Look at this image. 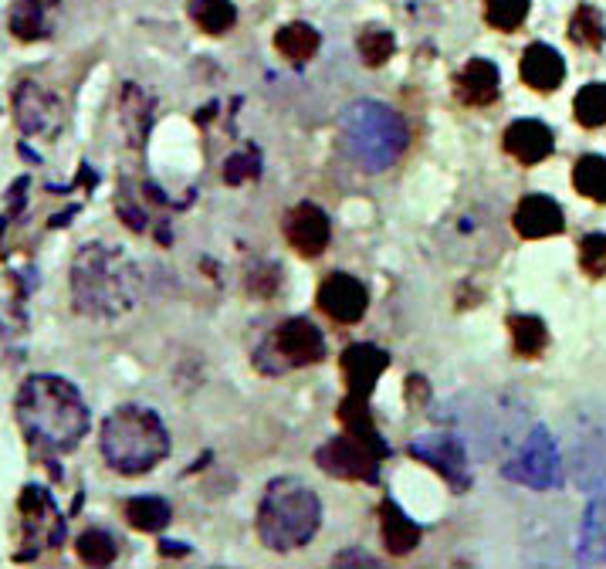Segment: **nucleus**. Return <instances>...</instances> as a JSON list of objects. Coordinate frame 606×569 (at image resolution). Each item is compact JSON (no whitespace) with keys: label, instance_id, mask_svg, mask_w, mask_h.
I'll list each match as a JSON object with an SVG mask.
<instances>
[{"label":"nucleus","instance_id":"1","mask_svg":"<svg viewBox=\"0 0 606 569\" xmlns=\"http://www.w3.org/2000/svg\"><path fill=\"white\" fill-rule=\"evenodd\" d=\"M17 424L34 448L68 454L89 434V410L72 383L41 373L17 390Z\"/></svg>","mask_w":606,"mask_h":569},{"label":"nucleus","instance_id":"2","mask_svg":"<svg viewBox=\"0 0 606 569\" xmlns=\"http://www.w3.org/2000/svg\"><path fill=\"white\" fill-rule=\"evenodd\" d=\"M139 268L112 244H85L72 261V302L92 319H119L139 299Z\"/></svg>","mask_w":606,"mask_h":569},{"label":"nucleus","instance_id":"3","mask_svg":"<svg viewBox=\"0 0 606 569\" xmlns=\"http://www.w3.org/2000/svg\"><path fill=\"white\" fill-rule=\"evenodd\" d=\"M322 522V502L305 481L275 478L258 505V536L275 553L302 549Z\"/></svg>","mask_w":606,"mask_h":569},{"label":"nucleus","instance_id":"4","mask_svg":"<svg viewBox=\"0 0 606 569\" xmlns=\"http://www.w3.org/2000/svg\"><path fill=\"white\" fill-rule=\"evenodd\" d=\"M339 136L346 153L366 173H383L400 160L410 143L407 122L380 102H356L342 112Z\"/></svg>","mask_w":606,"mask_h":569},{"label":"nucleus","instance_id":"5","mask_svg":"<svg viewBox=\"0 0 606 569\" xmlns=\"http://www.w3.org/2000/svg\"><path fill=\"white\" fill-rule=\"evenodd\" d=\"M102 454L119 475H143L170 454V434L149 407L126 404L102 424Z\"/></svg>","mask_w":606,"mask_h":569},{"label":"nucleus","instance_id":"6","mask_svg":"<svg viewBox=\"0 0 606 569\" xmlns=\"http://www.w3.org/2000/svg\"><path fill=\"white\" fill-rule=\"evenodd\" d=\"M390 454V448L380 441H366V437L356 434H342L332 437L329 444H322L315 451V461L326 475L346 478V481H376L380 475V461Z\"/></svg>","mask_w":606,"mask_h":569},{"label":"nucleus","instance_id":"7","mask_svg":"<svg viewBox=\"0 0 606 569\" xmlns=\"http://www.w3.org/2000/svg\"><path fill=\"white\" fill-rule=\"evenodd\" d=\"M505 478L518 481V485L539 488V492H549V488L562 485V461H559L556 441L549 437L546 427H535L532 437L525 441V448L518 451V458H512L505 465Z\"/></svg>","mask_w":606,"mask_h":569},{"label":"nucleus","instance_id":"8","mask_svg":"<svg viewBox=\"0 0 606 569\" xmlns=\"http://www.w3.org/2000/svg\"><path fill=\"white\" fill-rule=\"evenodd\" d=\"M14 116L17 126L28 136L51 139L65 126V109H61L58 95H51L45 85L38 82H21L14 92Z\"/></svg>","mask_w":606,"mask_h":569},{"label":"nucleus","instance_id":"9","mask_svg":"<svg viewBox=\"0 0 606 569\" xmlns=\"http://www.w3.org/2000/svg\"><path fill=\"white\" fill-rule=\"evenodd\" d=\"M275 349L281 356V366H312L326 360V336H322L315 322L295 315V319L278 326Z\"/></svg>","mask_w":606,"mask_h":569},{"label":"nucleus","instance_id":"10","mask_svg":"<svg viewBox=\"0 0 606 569\" xmlns=\"http://www.w3.org/2000/svg\"><path fill=\"white\" fill-rule=\"evenodd\" d=\"M285 238L288 244L305 258H319L332 241V224L329 214L319 204H298L285 214Z\"/></svg>","mask_w":606,"mask_h":569},{"label":"nucleus","instance_id":"11","mask_svg":"<svg viewBox=\"0 0 606 569\" xmlns=\"http://www.w3.org/2000/svg\"><path fill=\"white\" fill-rule=\"evenodd\" d=\"M366 305H370V295L359 278L353 275H329L319 288V309L329 315L332 322H342V326H353L366 315Z\"/></svg>","mask_w":606,"mask_h":569},{"label":"nucleus","instance_id":"12","mask_svg":"<svg viewBox=\"0 0 606 569\" xmlns=\"http://www.w3.org/2000/svg\"><path fill=\"white\" fill-rule=\"evenodd\" d=\"M410 454L420 458L424 465H430L434 471H441V475L451 481L458 492L468 488V458H464V448L454 437L447 434H434V437H420V441L410 444Z\"/></svg>","mask_w":606,"mask_h":569},{"label":"nucleus","instance_id":"13","mask_svg":"<svg viewBox=\"0 0 606 569\" xmlns=\"http://www.w3.org/2000/svg\"><path fill=\"white\" fill-rule=\"evenodd\" d=\"M390 366V356L383 353L380 346L370 343H356L342 353V376H346V387L353 397H370L376 380L383 376V370Z\"/></svg>","mask_w":606,"mask_h":569},{"label":"nucleus","instance_id":"14","mask_svg":"<svg viewBox=\"0 0 606 569\" xmlns=\"http://www.w3.org/2000/svg\"><path fill=\"white\" fill-rule=\"evenodd\" d=\"M552 129L539 119H518L505 129V153L515 156L522 166H535L552 156Z\"/></svg>","mask_w":606,"mask_h":569},{"label":"nucleus","instance_id":"15","mask_svg":"<svg viewBox=\"0 0 606 569\" xmlns=\"http://www.w3.org/2000/svg\"><path fill=\"white\" fill-rule=\"evenodd\" d=\"M515 231L529 241H539V238H552L566 227V217H562V207L556 204L552 197L546 194H529L522 204L515 207V217H512Z\"/></svg>","mask_w":606,"mask_h":569},{"label":"nucleus","instance_id":"16","mask_svg":"<svg viewBox=\"0 0 606 569\" xmlns=\"http://www.w3.org/2000/svg\"><path fill=\"white\" fill-rule=\"evenodd\" d=\"M498 85H502L498 68L491 65V61H485V58H471L468 65L458 72V78H454V92H458V99L464 105H474V109L495 102L498 99Z\"/></svg>","mask_w":606,"mask_h":569},{"label":"nucleus","instance_id":"17","mask_svg":"<svg viewBox=\"0 0 606 569\" xmlns=\"http://www.w3.org/2000/svg\"><path fill=\"white\" fill-rule=\"evenodd\" d=\"M522 82L532 85L535 92H556L566 78V61L556 48L549 45H529L522 55Z\"/></svg>","mask_w":606,"mask_h":569},{"label":"nucleus","instance_id":"18","mask_svg":"<svg viewBox=\"0 0 606 569\" xmlns=\"http://www.w3.org/2000/svg\"><path fill=\"white\" fill-rule=\"evenodd\" d=\"M380 532H383L386 549H390L393 556H407L420 546V525L410 522L407 515L400 512V505L390 502V498L380 505Z\"/></svg>","mask_w":606,"mask_h":569},{"label":"nucleus","instance_id":"19","mask_svg":"<svg viewBox=\"0 0 606 569\" xmlns=\"http://www.w3.org/2000/svg\"><path fill=\"white\" fill-rule=\"evenodd\" d=\"M319 45H322L319 31H315L312 24H302V21L285 24V28L275 34V48H278L288 61H295V65H305L309 58H315Z\"/></svg>","mask_w":606,"mask_h":569},{"label":"nucleus","instance_id":"20","mask_svg":"<svg viewBox=\"0 0 606 569\" xmlns=\"http://www.w3.org/2000/svg\"><path fill=\"white\" fill-rule=\"evenodd\" d=\"M508 329H512L515 353L525 356V360H535V356L549 346L546 322H542L539 315H512V319H508Z\"/></svg>","mask_w":606,"mask_h":569},{"label":"nucleus","instance_id":"21","mask_svg":"<svg viewBox=\"0 0 606 569\" xmlns=\"http://www.w3.org/2000/svg\"><path fill=\"white\" fill-rule=\"evenodd\" d=\"M573 187L596 204H606V156H579L573 166Z\"/></svg>","mask_w":606,"mask_h":569},{"label":"nucleus","instance_id":"22","mask_svg":"<svg viewBox=\"0 0 606 569\" xmlns=\"http://www.w3.org/2000/svg\"><path fill=\"white\" fill-rule=\"evenodd\" d=\"M190 17L204 34H224L234 28L237 11L231 0H190Z\"/></svg>","mask_w":606,"mask_h":569},{"label":"nucleus","instance_id":"23","mask_svg":"<svg viewBox=\"0 0 606 569\" xmlns=\"http://www.w3.org/2000/svg\"><path fill=\"white\" fill-rule=\"evenodd\" d=\"M126 519L139 532H160V529H166V522L173 519V512L163 498L143 495V498H129L126 502Z\"/></svg>","mask_w":606,"mask_h":569},{"label":"nucleus","instance_id":"24","mask_svg":"<svg viewBox=\"0 0 606 569\" xmlns=\"http://www.w3.org/2000/svg\"><path fill=\"white\" fill-rule=\"evenodd\" d=\"M55 4V0H17L14 14H11V31L21 41H38L48 34L45 11Z\"/></svg>","mask_w":606,"mask_h":569},{"label":"nucleus","instance_id":"25","mask_svg":"<svg viewBox=\"0 0 606 569\" xmlns=\"http://www.w3.org/2000/svg\"><path fill=\"white\" fill-rule=\"evenodd\" d=\"M576 122L586 129H600L606 126V82H590L576 92L573 99Z\"/></svg>","mask_w":606,"mask_h":569},{"label":"nucleus","instance_id":"26","mask_svg":"<svg viewBox=\"0 0 606 569\" xmlns=\"http://www.w3.org/2000/svg\"><path fill=\"white\" fill-rule=\"evenodd\" d=\"M569 38H573L576 45H583V48H603V41H606L603 14L596 11V7L583 4L573 14V21H569Z\"/></svg>","mask_w":606,"mask_h":569},{"label":"nucleus","instance_id":"27","mask_svg":"<svg viewBox=\"0 0 606 569\" xmlns=\"http://www.w3.org/2000/svg\"><path fill=\"white\" fill-rule=\"evenodd\" d=\"M149 95H143L136 85H126L122 92V122H126V133L133 136V143H143L149 133Z\"/></svg>","mask_w":606,"mask_h":569},{"label":"nucleus","instance_id":"28","mask_svg":"<svg viewBox=\"0 0 606 569\" xmlns=\"http://www.w3.org/2000/svg\"><path fill=\"white\" fill-rule=\"evenodd\" d=\"M119 556V546L116 539L109 536V532L102 529H89L78 536V559L89 566H109L112 559Z\"/></svg>","mask_w":606,"mask_h":569},{"label":"nucleus","instance_id":"29","mask_svg":"<svg viewBox=\"0 0 606 569\" xmlns=\"http://www.w3.org/2000/svg\"><path fill=\"white\" fill-rule=\"evenodd\" d=\"M356 48H359V58H363L366 65L380 68V65H386V61L393 58V51H397V41H393V34L383 31V28H366L363 34H359Z\"/></svg>","mask_w":606,"mask_h":569},{"label":"nucleus","instance_id":"30","mask_svg":"<svg viewBox=\"0 0 606 569\" xmlns=\"http://www.w3.org/2000/svg\"><path fill=\"white\" fill-rule=\"evenodd\" d=\"M485 17L495 31H515L529 17V0H485Z\"/></svg>","mask_w":606,"mask_h":569},{"label":"nucleus","instance_id":"31","mask_svg":"<svg viewBox=\"0 0 606 569\" xmlns=\"http://www.w3.org/2000/svg\"><path fill=\"white\" fill-rule=\"evenodd\" d=\"M579 265L586 275L603 278L606 275V234H590L579 244Z\"/></svg>","mask_w":606,"mask_h":569},{"label":"nucleus","instance_id":"32","mask_svg":"<svg viewBox=\"0 0 606 569\" xmlns=\"http://www.w3.org/2000/svg\"><path fill=\"white\" fill-rule=\"evenodd\" d=\"M258 177V153H241V156H231L224 163V180L227 183H244Z\"/></svg>","mask_w":606,"mask_h":569},{"label":"nucleus","instance_id":"33","mask_svg":"<svg viewBox=\"0 0 606 569\" xmlns=\"http://www.w3.org/2000/svg\"><path fill=\"white\" fill-rule=\"evenodd\" d=\"M248 288L254 295H261V299H271V295H275V288H278V271L275 268H268L265 275H261L258 271V278H248Z\"/></svg>","mask_w":606,"mask_h":569},{"label":"nucleus","instance_id":"34","mask_svg":"<svg viewBox=\"0 0 606 569\" xmlns=\"http://www.w3.org/2000/svg\"><path fill=\"white\" fill-rule=\"evenodd\" d=\"M336 563H366V566H376V559L373 556H336Z\"/></svg>","mask_w":606,"mask_h":569}]
</instances>
